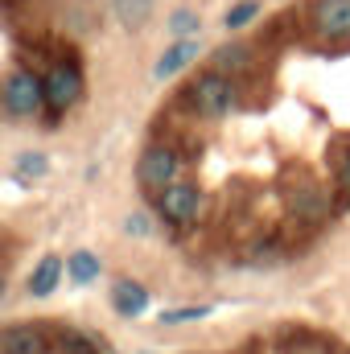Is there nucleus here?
Segmentation results:
<instances>
[{"label":"nucleus","instance_id":"f257e3e1","mask_svg":"<svg viewBox=\"0 0 350 354\" xmlns=\"http://www.w3.org/2000/svg\"><path fill=\"white\" fill-rule=\"evenodd\" d=\"M181 95H185V107L198 111V115H206V120L231 111V103H235V87H231V79L219 75V71H202V75L181 91Z\"/></svg>","mask_w":350,"mask_h":354},{"label":"nucleus","instance_id":"f03ea898","mask_svg":"<svg viewBox=\"0 0 350 354\" xmlns=\"http://www.w3.org/2000/svg\"><path fill=\"white\" fill-rule=\"evenodd\" d=\"M0 103H4L8 115H33V111L46 107V87H42V79L29 66H17L0 83Z\"/></svg>","mask_w":350,"mask_h":354},{"label":"nucleus","instance_id":"7ed1b4c3","mask_svg":"<svg viewBox=\"0 0 350 354\" xmlns=\"http://www.w3.org/2000/svg\"><path fill=\"white\" fill-rule=\"evenodd\" d=\"M42 87H46V107H50V115H62V111H71V107L83 99L87 83H83V75H79L75 62H58V66L46 71Z\"/></svg>","mask_w":350,"mask_h":354},{"label":"nucleus","instance_id":"20e7f679","mask_svg":"<svg viewBox=\"0 0 350 354\" xmlns=\"http://www.w3.org/2000/svg\"><path fill=\"white\" fill-rule=\"evenodd\" d=\"M177 174H181V153L169 149V145H149L140 153V161H136V181L145 189H157V194L165 185H174Z\"/></svg>","mask_w":350,"mask_h":354},{"label":"nucleus","instance_id":"39448f33","mask_svg":"<svg viewBox=\"0 0 350 354\" xmlns=\"http://www.w3.org/2000/svg\"><path fill=\"white\" fill-rule=\"evenodd\" d=\"M198 206H202V194H198L194 181H174V185H165V189L157 194V210H161V218L174 223V227H190V223L198 218Z\"/></svg>","mask_w":350,"mask_h":354},{"label":"nucleus","instance_id":"423d86ee","mask_svg":"<svg viewBox=\"0 0 350 354\" xmlns=\"http://www.w3.org/2000/svg\"><path fill=\"white\" fill-rule=\"evenodd\" d=\"M0 354H54V334L42 322H12L0 330Z\"/></svg>","mask_w":350,"mask_h":354},{"label":"nucleus","instance_id":"0eeeda50","mask_svg":"<svg viewBox=\"0 0 350 354\" xmlns=\"http://www.w3.org/2000/svg\"><path fill=\"white\" fill-rule=\"evenodd\" d=\"M313 29L322 37H350V0H313Z\"/></svg>","mask_w":350,"mask_h":354},{"label":"nucleus","instance_id":"6e6552de","mask_svg":"<svg viewBox=\"0 0 350 354\" xmlns=\"http://www.w3.org/2000/svg\"><path fill=\"white\" fill-rule=\"evenodd\" d=\"M288 214L301 218V223H322L330 214V194L322 185H301L288 194Z\"/></svg>","mask_w":350,"mask_h":354},{"label":"nucleus","instance_id":"1a4fd4ad","mask_svg":"<svg viewBox=\"0 0 350 354\" xmlns=\"http://www.w3.org/2000/svg\"><path fill=\"white\" fill-rule=\"evenodd\" d=\"M149 301H153V292H149L140 280H116V284H111V309H116L120 317H140V313H149Z\"/></svg>","mask_w":350,"mask_h":354},{"label":"nucleus","instance_id":"9d476101","mask_svg":"<svg viewBox=\"0 0 350 354\" xmlns=\"http://www.w3.org/2000/svg\"><path fill=\"white\" fill-rule=\"evenodd\" d=\"M198 54H202V50H198V41H194V37H177L174 46H169V50L157 58L153 75H157V79H174V75H181V71H185V66H190Z\"/></svg>","mask_w":350,"mask_h":354},{"label":"nucleus","instance_id":"9b49d317","mask_svg":"<svg viewBox=\"0 0 350 354\" xmlns=\"http://www.w3.org/2000/svg\"><path fill=\"white\" fill-rule=\"evenodd\" d=\"M62 272H66V260H58V256L37 260L33 276H29V297H50V292L62 284Z\"/></svg>","mask_w":350,"mask_h":354},{"label":"nucleus","instance_id":"f8f14e48","mask_svg":"<svg viewBox=\"0 0 350 354\" xmlns=\"http://www.w3.org/2000/svg\"><path fill=\"white\" fill-rule=\"evenodd\" d=\"M111 12H116V21H120L128 33H136L140 25H149L153 0H111Z\"/></svg>","mask_w":350,"mask_h":354},{"label":"nucleus","instance_id":"ddd939ff","mask_svg":"<svg viewBox=\"0 0 350 354\" xmlns=\"http://www.w3.org/2000/svg\"><path fill=\"white\" fill-rule=\"evenodd\" d=\"M248 62H252V50H248V46H239V41H231V46H219V50H214V66H210V71H219V75H227V79H231V75H235V71H243Z\"/></svg>","mask_w":350,"mask_h":354},{"label":"nucleus","instance_id":"4468645a","mask_svg":"<svg viewBox=\"0 0 350 354\" xmlns=\"http://www.w3.org/2000/svg\"><path fill=\"white\" fill-rule=\"evenodd\" d=\"M66 276H71L75 284H91V280H99V256H91V252H75V256L66 260Z\"/></svg>","mask_w":350,"mask_h":354},{"label":"nucleus","instance_id":"2eb2a0df","mask_svg":"<svg viewBox=\"0 0 350 354\" xmlns=\"http://www.w3.org/2000/svg\"><path fill=\"white\" fill-rule=\"evenodd\" d=\"M54 351H62V354H95V342H91L87 334H79V330H58V334H54Z\"/></svg>","mask_w":350,"mask_h":354},{"label":"nucleus","instance_id":"dca6fc26","mask_svg":"<svg viewBox=\"0 0 350 354\" xmlns=\"http://www.w3.org/2000/svg\"><path fill=\"white\" fill-rule=\"evenodd\" d=\"M50 174V157L46 153H21L17 157V177H25V181H37V177Z\"/></svg>","mask_w":350,"mask_h":354},{"label":"nucleus","instance_id":"f3484780","mask_svg":"<svg viewBox=\"0 0 350 354\" xmlns=\"http://www.w3.org/2000/svg\"><path fill=\"white\" fill-rule=\"evenodd\" d=\"M169 33L174 37H194L198 33V12L194 8H174L169 12Z\"/></svg>","mask_w":350,"mask_h":354},{"label":"nucleus","instance_id":"a211bd4d","mask_svg":"<svg viewBox=\"0 0 350 354\" xmlns=\"http://www.w3.org/2000/svg\"><path fill=\"white\" fill-rule=\"evenodd\" d=\"M260 17V0H239L231 12H227V29H243Z\"/></svg>","mask_w":350,"mask_h":354},{"label":"nucleus","instance_id":"6ab92c4d","mask_svg":"<svg viewBox=\"0 0 350 354\" xmlns=\"http://www.w3.org/2000/svg\"><path fill=\"white\" fill-rule=\"evenodd\" d=\"M198 317H210V305H185V309H165V313H161V326H181V322H198Z\"/></svg>","mask_w":350,"mask_h":354},{"label":"nucleus","instance_id":"aec40b11","mask_svg":"<svg viewBox=\"0 0 350 354\" xmlns=\"http://www.w3.org/2000/svg\"><path fill=\"white\" fill-rule=\"evenodd\" d=\"M124 231H128V235H149V231H153V218H149V214H128Z\"/></svg>","mask_w":350,"mask_h":354},{"label":"nucleus","instance_id":"412c9836","mask_svg":"<svg viewBox=\"0 0 350 354\" xmlns=\"http://www.w3.org/2000/svg\"><path fill=\"white\" fill-rule=\"evenodd\" d=\"M338 177H342V185H347V194H350V153L342 157V165H338Z\"/></svg>","mask_w":350,"mask_h":354},{"label":"nucleus","instance_id":"4be33fe9","mask_svg":"<svg viewBox=\"0 0 350 354\" xmlns=\"http://www.w3.org/2000/svg\"><path fill=\"white\" fill-rule=\"evenodd\" d=\"M0 301H4V280H0Z\"/></svg>","mask_w":350,"mask_h":354}]
</instances>
